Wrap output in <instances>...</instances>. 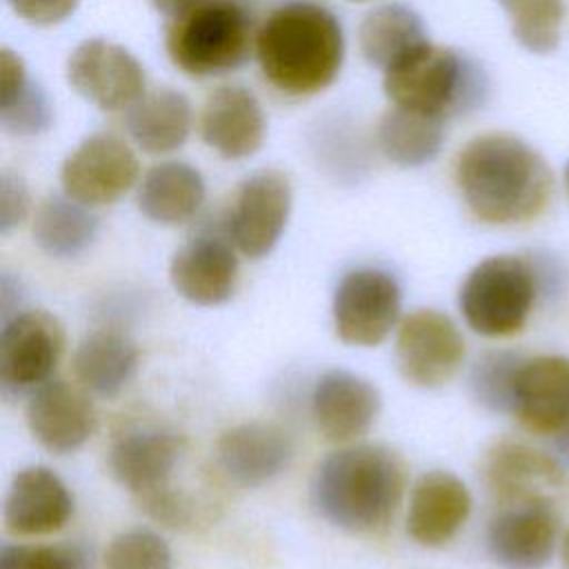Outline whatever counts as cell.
<instances>
[{
    "mask_svg": "<svg viewBox=\"0 0 569 569\" xmlns=\"http://www.w3.org/2000/svg\"><path fill=\"white\" fill-rule=\"evenodd\" d=\"M262 78L284 98H311L336 82L345 62L338 16L313 0L278 4L258 24L253 47Z\"/></svg>",
    "mask_w": 569,
    "mask_h": 569,
    "instance_id": "cell-1",
    "label": "cell"
},
{
    "mask_svg": "<svg viewBox=\"0 0 569 569\" xmlns=\"http://www.w3.org/2000/svg\"><path fill=\"white\" fill-rule=\"evenodd\" d=\"M456 184L478 220L518 224L547 207L553 178L529 142L511 133H482L458 151Z\"/></svg>",
    "mask_w": 569,
    "mask_h": 569,
    "instance_id": "cell-2",
    "label": "cell"
},
{
    "mask_svg": "<svg viewBox=\"0 0 569 569\" xmlns=\"http://www.w3.org/2000/svg\"><path fill=\"white\" fill-rule=\"evenodd\" d=\"M407 487L405 460L385 445H351L329 453L313 471L311 502L347 533H380L393 520Z\"/></svg>",
    "mask_w": 569,
    "mask_h": 569,
    "instance_id": "cell-3",
    "label": "cell"
},
{
    "mask_svg": "<svg viewBox=\"0 0 569 569\" xmlns=\"http://www.w3.org/2000/svg\"><path fill=\"white\" fill-rule=\"evenodd\" d=\"M382 91L396 107L447 122L482 109L491 82L473 56L427 40L382 71Z\"/></svg>",
    "mask_w": 569,
    "mask_h": 569,
    "instance_id": "cell-4",
    "label": "cell"
},
{
    "mask_svg": "<svg viewBox=\"0 0 569 569\" xmlns=\"http://www.w3.org/2000/svg\"><path fill=\"white\" fill-rule=\"evenodd\" d=\"M256 31L251 13L238 0H202L184 16L169 20L164 51L184 76L218 78L249 62Z\"/></svg>",
    "mask_w": 569,
    "mask_h": 569,
    "instance_id": "cell-5",
    "label": "cell"
},
{
    "mask_svg": "<svg viewBox=\"0 0 569 569\" xmlns=\"http://www.w3.org/2000/svg\"><path fill=\"white\" fill-rule=\"evenodd\" d=\"M538 287L527 256H489L465 278L458 307L465 322L480 336L505 338L518 333L533 309Z\"/></svg>",
    "mask_w": 569,
    "mask_h": 569,
    "instance_id": "cell-6",
    "label": "cell"
},
{
    "mask_svg": "<svg viewBox=\"0 0 569 569\" xmlns=\"http://www.w3.org/2000/svg\"><path fill=\"white\" fill-rule=\"evenodd\" d=\"M485 482L500 507H551L569 505V476L560 458L536 447L505 440L493 445L482 465Z\"/></svg>",
    "mask_w": 569,
    "mask_h": 569,
    "instance_id": "cell-7",
    "label": "cell"
},
{
    "mask_svg": "<svg viewBox=\"0 0 569 569\" xmlns=\"http://www.w3.org/2000/svg\"><path fill=\"white\" fill-rule=\"evenodd\" d=\"M69 87L104 113H124L147 93V73L140 60L107 38L78 42L64 64Z\"/></svg>",
    "mask_w": 569,
    "mask_h": 569,
    "instance_id": "cell-8",
    "label": "cell"
},
{
    "mask_svg": "<svg viewBox=\"0 0 569 569\" xmlns=\"http://www.w3.org/2000/svg\"><path fill=\"white\" fill-rule=\"evenodd\" d=\"M402 291L398 280L378 267L347 271L331 300L336 336L351 347L380 345L398 322Z\"/></svg>",
    "mask_w": 569,
    "mask_h": 569,
    "instance_id": "cell-9",
    "label": "cell"
},
{
    "mask_svg": "<svg viewBox=\"0 0 569 569\" xmlns=\"http://www.w3.org/2000/svg\"><path fill=\"white\" fill-rule=\"evenodd\" d=\"M64 351V329L44 309L18 311L2 320L0 331V389L4 398L36 391L51 380Z\"/></svg>",
    "mask_w": 569,
    "mask_h": 569,
    "instance_id": "cell-10",
    "label": "cell"
},
{
    "mask_svg": "<svg viewBox=\"0 0 569 569\" xmlns=\"http://www.w3.org/2000/svg\"><path fill=\"white\" fill-rule=\"evenodd\" d=\"M140 180V160L129 142L116 133H91L69 151L60 167V184L67 196L87 204L118 202Z\"/></svg>",
    "mask_w": 569,
    "mask_h": 569,
    "instance_id": "cell-11",
    "label": "cell"
},
{
    "mask_svg": "<svg viewBox=\"0 0 569 569\" xmlns=\"http://www.w3.org/2000/svg\"><path fill=\"white\" fill-rule=\"evenodd\" d=\"M291 204L293 189L287 173L278 169L253 171L236 189L227 236L244 258H264L282 238Z\"/></svg>",
    "mask_w": 569,
    "mask_h": 569,
    "instance_id": "cell-12",
    "label": "cell"
},
{
    "mask_svg": "<svg viewBox=\"0 0 569 569\" xmlns=\"http://www.w3.org/2000/svg\"><path fill=\"white\" fill-rule=\"evenodd\" d=\"M396 358L407 382L436 389L458 373L465 360V338L447 313L418 309L398 327Z\"/></svg>",
    "mask_w": 569,
    "mask_h": 569,
    "instance_id": "cell-13",
    "label": "cell"
},
{
    "mask_svg": "<svg viewBox=\"0 0 569 569\" xmlns=\"http://www.w3.org/2000/svg\"><path fill=\"white\" fill-rule=\"evenodd\" d=\"M198 133L220 158L244 160L262 149L267 116L253 91L242 84H222L204 98Z\"/></svg>",
    "mask_w": 569,
    "mask_h": 569,
    "instance_id": "cell-14",
    "label": "cell"
},
{
    "mask_svg": "<svg viewBox=\"0 0 569 569\" xmlns=\"http://www.w3.org/2000/svg\"><path fill=\"white\" fill-rule=\"evenodd\" d=\"M184 453V438L167 427H131L120 431L109 447L111 476L133 498L173 485V471Z\"/></svg>",
    "mask_w": 569,
    "mask_h": 569,
    "instance_id": "cell-15",
    "label": "cell"
},
{
    "mask_svg": "<svg viewBox=\"0 0 569 569\" xmlns=\"http://www.w3.org/2000/svg\"><path fill=\"white\" fill-rule=\"evenodd\" d=\"M293 440L284 427L249 420L229 427L216 442V462L236 485L253 489L278 478L291 462Z\"/></svg>",
    "mask_w": 569,
    "mask_h": 569,
    "instance_id": "cell-16",
    "label": "cell"
},
{
    "mask_svg": "<svg viewBox=\"0 0 569 569\" xmlns=\"http://www.w3.org/2000/svg\"><path fill=\"white\" fill-rule=\"evenodd\" d=\"M231 238L218 233H198L189 238L169 262L173 289L198 307L227 302L238 282V258Z\"/></svg>",
    "mask_w": 569,
    "mask_h": 569,
    "instance_id": "cell-17",
    "label": "cell"
},
{
    "mask_svg": "<svg viewBox=\"0 0 569 569\" xmlns=\"http://www.w3.org/2000/svg\"><path fill=\"white\" fill-rule=\"evenodd\" d=\"M380 405L376 385L347 369L325 371L311 389V418L329 442H351L365 436Z\"/></svg>",
    "mask_w": 569,
    "mask_h": 569,
    "instance_id": "cell-18",
    "label": "cell"
},
{
    "mask_svg": "<svg viewBox=\"0 0 569 569\" xmlns=\"http://www.w3.org/2000/svg\"><path fill=\"white\" fill-rule=\"evenodd\" d=\"M560 511L551 507H500L487 527V549L505 569H542L558 545Z\"/></svg>",
    "mask_w": 569,
    "mask_h": 569,
    "instance_id": "cell-19",
    "label": "cell"
},
{
    "mask_svg": "<svg viewBox=\"0 0 569 569\" xmlns=\"http://www.w3.org/2000/svg\"><path fill=\"white\" fill-rule=\"evenodd\" d=\"M24 416L31 436L58 456L80 449L96 429L93 402L64 380H47L31 391Z\"/></svg>",
    "mask_w": 569,
    "mask_h": 569,
    "instance_id": "cell-20",
    "label": "cell"
},
{
    "mask_svg": "<svg viewBox=\"0 0 569 569\" xmlns=\"http://www.w3.org/2000/svg\"><path fill=\"white\" fill-rule=\"evenodd\" d=\"M471 513V493L451 471L422 473L409 498L407 533L420 547L438 549L451 542Z\"/></svg>",
    "mask_w": 569,
    "mask_h": 569,
    "instance_id": "cell-21",
    "label": "cell"
},
{
    "mask_svg": "<svg viewBox=\"0 0 569 569\" xmlns=\"http://www.w3.org/2000/svg\"><path fill=\"white\" fill-rule=\"evenodd\" d=\"M73 513V496L49 467L20 469L4 498V527L13 536H47L60 531Z\"/></svg>",
    "mask_w": 569,
    "mask_h": 569,
    "instance_id": "cell-22",
    "label": "cell"
},
{
    "mask_svg": "<svg viewBox=\"0 0 569 569\" xmlns=\"http://www.w3.org/2000/svg\"><path fill=\"white\" fill-rule=\"evenodd\" d=\"M511 413L533 433L553 438L562 431L569 422V358H525L513 387Z\"/></svg>",
    "mask_w": 569,
    "mask_h": 569,
    "instance_id": "cell-23",
    "label": "cell"
},
{
    "mask_svg": "<svg viewBox=\"0 0 569 569\" xmlns=\"http://www.w3.org/2000/svg\"><path fill=\"white\" fill-rule=\"evenodd\" d=\"M124 129L131 142L149 156H167L184 147L193 109L189 98L171 87L147 89V93L124 111Z\"/></svg>",
    "mask_w": 569,
    "mask_h": 569,
    "instance_id": "cell-24",
    "label": "cell"
},
{
    "mask_svg": "<svg viewBox=\"0 0 569 569\" xmlns=\"http://www.w3.org/2000/svg\"><path fill=\"white\" fill-rule=\"evenodd\" d=\"M202 173L184 160H162L149 167L138 184V209L156 224L189 222L204 204Z\"/></svg>",
    "mask_w": 569,
    "mask_h": 569,
    "instance_id": "cell-25",
    "label": "cell"
},
{
    "mask_svg": "<svg viewBox=\"0 0 569 569\" xmlns=\"http://www.w3.org/2000/svg\"><path fill=\"white\" fill-rule=\"evenodd\" d=\"M53 102L33 80L20 53L0 49V127L16 138H36L53 124Z\"/></svg>",
    "mask_w": 569,
    "mask_h": 569,
    "instance_id": "cell-26",
    "label": "cell"
},
{
    "mask_svg": "<svg viewBox=\"0 0 569 569\" xmlns=\"http://www.w3.org/2000/svg\"><path fill=\"white\" fill-rule=\"evenodd\" d=\"M71 367L87 391L113 398L138 369V347L120 329H96L76 347Z\"/></svg>",
    "mask_w": 569,
    "mask_h": 569,
    "instance_id": "cell-27",
    "label": "cell"
},
{
    "mask_svg": "<svg viewBox=\"0 0 569 569\" xmlns=\"http://www.w3.org/2000/svg\"><path fill=\"white\" fill-rule=\"evenodd\" d=\"M98 216L91 207L71 196L53 193L44 198L33 213V242L42 253L58 260L82 256L98 238Z\"/></svg>",
    "mask_w": 569,
    "mask_h": 569,
    "instance_id": "cell-28",
    "label": "cell"
},
{
    "mask_svg": "<svg viewBox=\"0 0 569 569\" xmlns=\"http://www.w3.org/2000/svg\"><path fill=\"white\" fill-rule=\"evenodd\" d=\"M422 18L407 4L373 7L358 27V49L369 67L387 71L418 44L427 42Z\"/></svg>",
    "mask_w": 569,
    "mask_h": 569,
    "instance_id": "cell-29",
    "label": "cell"
},
{
    "mask_svg": "<svg viewBox=\"0 0 569 569\" xmlns=\"http://www.w3.org/2000/svg\"><path fill=\"white\" fill-rule=\"evenodd\" d=\"M445 142V122L431 116L389 107L376 127V144L385 160L402 169H418L433 162Z\"/></svg>",
    "mask_w": 569,
    "mask_h": 569,
    "instance_id": "cell-30",
    "label": "cell"
},
{
    "mask_svg": "<svg viewBox=\"0 0 569 569\" xmlns=\"http://www.w3.org/2000/svg\"><path fill=\"white\" fill-rule=\"evenodd\" d=\"M511 20L518 44L531 53H549L560 42L565 0H496Z\"/></svg>",
    "mask_w": 569,
    "mask_h": 569,
    "instance_id": "cell-31",
    "label": "cell"
},
{
    "mask_svg": "<svg viewBox=\"0 0 569 569\" xmlns=\"http://www.w3.org/2000/svg\"><path fill=\"white\" fill-rule=\"evenodd\" d=\"M525 358L511 349H491L476 358L469 371V389L478 405L507 413L513 409V387Z\"/></svg>",
    "mask_w": 569,
    "mask_h": 569,
    "instance_id": "cell-32",
    "label": "cell"
},
{
    "mask_svg": "<svg viewBox=\"0 0 569 569\" xmlns=\"http://www.w3.org/2000/svg\"><path fill=\"white\" fill-rule=\"evenodd\" d=\"M171 565L173 556L164 538L144 527L120 531L104 551L107 569H171Z\"/></svg>",
    "mask_w": 569,
    "mask_h": 569,
    "instance_id": "cell-33",
    "label": "cell"
},
{
    "mask_svg": "<svg viewBox=\"0 0 569 569\" xmlns=\"http://www.w3.org/2000/svg\"><path fill=\"white\" fill-rule=\"evenodd\" d=\"M0 569H84V556L73 547L4 545Z\"/></svg>",
    "mask_w": 569,
    "mask_h": 569,
    "instance_id": "cell-34",
    "label": "cell"
},
{
    "mask_svg": "<svg viewBox=\"0 0 569 569\" xmlns=\"http://www.w3.org/2000/svg\"><path fill=\"white\" fill-rule=\"evenodd\" d=\"M29 209L31 196L27 182L18 173L4 169L0 173V233L7 236L11 229L22 224Z\"/></svg>",
    "mask_w": 569,
    "mask_h": 569,
    "instance_id": "cell-35",
    "label": "cell"
},
{
    "mask_svg": "<svg viewBox=\"0 0 569 569\" xmlns=\"http://www.w3.org/2000/svg\"><path fill=\"white\" fill-rule=\"evenodd\" d=\"M9 9L33 27H53L71 18L80 0H7Z\"/></svg>",
    "mask_w": 569,
    "mask_h": 569,
    "instance_id": "cell-36",
    "label": "cell"
},
{
    "mask_svg": "<svg viewBox=\"0 0 569 569\" xmlns=\"http://www.w3.org/2000/svg\"><path fill=\"white\" fill-rule=\"evenodd\" d=\"M525 256L533 269L538 298L553 300V298L562 296L567 289V280H569V271H567L565 262L556 253H549V251H529Z\"/></svg>",
    "mask_w": 569,
    "mask_h": 569,
    "instance_id": "cell-37",
    "label": "cell"
},
{
    "mask_svg": "<svg viewBox=\"0 0 569 569\" xmlns=\"http://www.w3.org/2000/svg\"><path fill=\"white\" fill-rule=\"evenodd\" d=\"M149 2L158 13H162L169 20H176L187 11H191L196 4H200L202 0H149Z\"/></svg>",
    "mask_w": 569,
    "mask_h": 569,
    "instance_id": "cell-38",
    "label": "cell"
},
{
    "mask_svg": "<svg viewBox=\"0 0 569 569\" xmlns=\"http://www.w3.org/2000/svg\"><path fill=\"white\" fill-rule=\"evenodd\" d=\"M551 442H553V449H556L558 458L569 465V422H567V427H565L562 431H558V433L551 438Z\"/></svg>",
    "mask_w": 569,
    "mask_h": 569,
    "instance_id": "cell-39",
    "label": "cell"
},
{
    "mask_svg": "<svg viewBox=\"0 0 569 569\" xmlns=\"http://www.w3.org/2000/svg\"><path fill=\"white\" fill-rule=\"evenodd\" d=\"M560 553H562V565L565 569H569V529L562 536V545H560Z\"/></svg>",
    "mask_w": 569,
    "mask_h": 569,
    "instance_id": "cell-40",
    "label": "cell"
},
{
    "mask_svg": "<svg viewBox=\"0 0 569 569\" xmlns=\"http://www.w3.org/2000/svg\"><path fill=\"white\" fill-rule=\"evenodd\" d=\"M565 182H567V191H569V162H567V169H565Z\"/></svg>",
    "mask_w": 569,
    "mask_h": 569,
    "instance_id": "cell-41",
    "label": "cell"
},
{
    "mask_svg": "<svg viewBox=\"0 0 569 569\" xmlns=\"http://www.w3.org/2000/svg\"><path fill=\"white\" fill-rule=\"evenodd\" d=\"M351 2H367V0H351Z\"/></svg>",
    "mask_w": 569,
    "mask_h": 569,
    "instance_id": "cell-42",
    "label": "cell"
}]
</instances>
